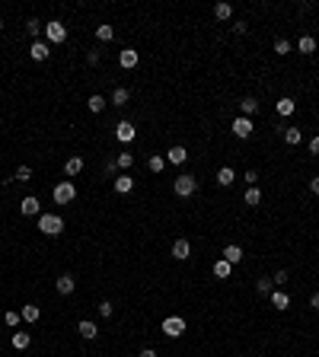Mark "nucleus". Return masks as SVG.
<instances>
[{
  "label": "nucleus",
  "mask_w": 319,
  "mask_h": 357,
  "mask_svg": "<svg viewBox=\"0 0 319 357\" xmlns=\"http://www.w3.org/2000/svg\"><path fill=\"white\" fill-rule=\"evenodd\" d=\"M96 38H99V42H112L115 29H112V26H96Z\"/></svg>",
  "instance_id": "obj_30"
},
{
  "label": "nucleus",
  "mask_w": 319,
  "mask_h": 357,
  "mask_svg": "<svg viewBox=\"0 0 319 357\" xmlns=\"http://www.w3.org/2000/svg\"><path fill=\"white\" fill-rule=\"evenodd\" d=\"M64 172H67V176H80V172H83V160H80V157H71L64 163Z\"/></svg>",
  "instance_id": "obj_20"
},
{
  "label": "nucleus",
  "mask_w": 319,
  "mask_h": 357,
  "mask_svg": "<svg viewBox=\"0 0 319 357\" xmlns=\"http://www.w3.org/2000/svg\"><path fill=\"white\" fill-rule=\"evenodd\" d=\"M185 160H188V150H185L182 144H176V147H169V150H166V163H173V166H182Z\"/></svg>",
  "instance_id": "obj_8"
},
{
  "label": "nucleus",
  "mask_w": 319,
  "mask_h": 357,
  "mask_svg": "<svg viewBox=\"0 0 319 357\" xmlns=\"http://www.w3.org/2000/svg\"><path fill=\"white\" fill-rule=\"evenodd\" d=\"M54 287H58V293H61V297H71V293H73V287H77V281H73L71 274H61V278L54 281Z\"/></svg>",
  "instance_id": "obj_11"
},
{
  "label": "nucleus",
  "mask_w": 319,
  "mask_h": 357,
  "mask_svg": "<svg viewBox=\"0 0 319 357\" xmlns=\"http://www.w3.org/2000/svg\"><path fill=\"white\" fill-rule=\"evenodd\" d=\"M38 230H42L45 236H58V233L64 230V220H61L58 214H38Z\"/></svg>",
  "instance_id": "obj_2"
},
{
  "label": "nucleus",
  "mask_w": 319,
  "mask_h": 357,
  "mask_svg": "<svg viewBox=\"0 0 319 357\" xmlns=\"http://www.w3.org/2000/svg\"><path fill=\"white\" fill-rule=\"evenodd\" d=\"M163 335H166V338H179V335H185V319H182V316H169V319H163Z\"/></svg>",
  "instance_id": "obj_5"
},
{
  "label": "nucleus",
  "mask_w": 319,
  "mask_h": 357,
  "mask_svg": "<svg viewBox=\"0 0 319 357\" xmlns=\"http://www.w3.org/2000/svg\"><path fill=\"white\" fill-rule=\"evenodd\" d=\"M77 332H80V335H83V338H86V341H93V338H96V335H99V328H96V322H90V319H83V322H80V325H77Z\"/></svg>",
  "instance_id": "obj_15"
},
{
  "label": "nucleus",
  "mask_w": 319,
  "mask_h": 357,
  "mask_svg": "<svg viewBox=\"0 0 319 357\" xmlns=\"http://www.w3.org/2000/svg\"><path fill=\"white\" fill-rule=\"evenodd\" d=\"M310 306H313V309H316V313H319V293H316V297H313V300H310Z\"/></svg>",
  "instance_id": "obj_47"
},
{
  "label": "nucleus",
  "mask_w": 319,
  "mask_h": 357,
  "mask_svg": "<svg viewBox=\"0 0 319 357\" xmlns=\"http://www.w3.org/2000/svg\"><path fill=\"white\" fill-rule=\"evenodd\" d=\"M188 255H192V242H188V239H176V242H173V259L185 261Z\"/></svg>",
  "instance_id": "obj_12"
},
{
  "label": "nucleus",
  "mask_w": 319,
  "mask_h": 357,
  "mask_svg": "<svg viewBox=\"0 0 319 357\" xmlns=\"http://www.w3.org/2000/svg\"><path fill=\"white\" fill-rule=\"evenodd\" d=\"M29 345H32V335L29 332H16V335H13V348H16V351H26Z\"/></svg>",
  "instance_id": "obj_21"
},
{
  "label": "nucleus",
  "mask_w": 319,
  "mask_h": 357,
  "mask_svg": "<svg viewBox=\"0 0 319 357\" xmlns=\"http://www.w3.org/2000/svg\"><path fill=\"white\" fill-rule=\"evenodd\" d=\"M128 99H131V93H128L125 86H118V90L112 93V105H128Z\"/></svg>",
  "instance_id": "obj_28"
},
{
  "label": "nucleus",
  "mask_w": 319,
  "mask_h": 357,
  "mask_svg": "<svg viewBox=\"0 0 319 357\" xmlns=\"http://www.w3.org/2000/svg\"><path fill=\"white\" fill-rule=\"evenodd\" d=\"M173 192L179 195V198H192V195L198 192V179L182 172V176H176V182H173Z\"/></svg>",
  "instance_id": "obj_1"
},
{
  "label": "nucleus",
  "mask_w": 319,
  "mask_h": 357,
  "mask_svg": "<svg viewBox=\"0 0 319 357\" xmlns=\"http://www.w3.org/2000/svg\"><path fill=\"white\" fill-rule=\"evenodd\" d=\"M246 182H249V188H252L255 182H259V172H255V169H249V172H246Z\"/></svg>",
  "instance_id": "obj_41"
},
{
  "label": "nucleus",
  "mask_w": 319,
  "mask_h": 357,
  "mask_svg": "<svg viewBox=\"0 0 319 357\" xmlns=\"http://www.w3.org/2000/svg\"><path fill=\"white\" fill-rule=\"evenodd\" d=\"M233 182H236V172L230 169V166H223V169L217 172V185H223V188H227V185H233Z\"/></svg>",
  "instance_id": "obj_22"
},
{
  "label": "nucleus",
  "mask_w": 319,
  "mask_h": 357,
  "mask_svg": "<svg viewBox=\"0 0 319 357\" xmlns=\"http://www.w3.org/2000/svg\"><path fill=\"white\" fill-rule=\"evenodd\" d=\"M19 211H23L26 217H38V214H42V204H38V198H32V195H29V198L19 201Z\"/></svg>",
  "instance_id": "obj_9"
},
{
  "label": "nucleus",
  "mask_w": 319,
  "mask_h": 357,
  "mask_svg": "<svg viewBox=\"0 0 319 357\" xmlns=\"http://www.w3.org/2000/svg\"><path fill=\"white\" fill-rule=\"evenodd\" d=\"M252 131H255L252 118H246V115H236V118H233V134H236V137H240V140L252 137Z\"/></svg>",
  "instance_id": "obj_6"
},
{
  "label": "nucleus",
  "mask_w": 319,
  "mask_h": 357,
  "mask_svg": "<svg viewBox=\"0 0 319 357\" xmlns=\"http://www.w3.org/2000/svg\"><path fill=\"white\" fill-rule=\"evenodd\" d=\"M29 55H32V61H45V58L51 55V45H48V42H32Z\"/></svg>",
  "instance_id": "obj_14"
},
{
  "label": "nucleus",
  "mask_w": 319,
  "mask_h": 357,
  "mask_svg": "<svg viewBox=\"0 0 319 357\" xmlns=\"http://www.w3.org/2000/svg\"><path fill=\"white\" fill-rule=\"evenodd\" d=\"M230 271H233V265H230V261H223V259L214 261V278L223 281V278H230Z\"/></svg>",
  "instance_id": "obj_25"
},
{
  "label": "nucleus",
  "mask_w": 319,
  "mask_h": 357,
  "mask_svg": "<svg viewBox=\"0 0 319 357\" xmlns=\"http://www.w3.org/2000/svg\"><path fill=\"white\" fill-rule=\"evenodd\" d=\"M115 163H118V169H131L134 157H131V153H118V157H115Z\"/></svg>",
  "instance_id": "obj_35"
},
{
  "label": "nucleus",
  "mask_w": 319,
  "mask_h": 357,
  "mask_svg": "<svg viewBox=\"0 0 319 357\" xmlns=\"http://www.w3.org/2000/svg\"><path fill=\"white\" fill-rule=\"evenodd\" d=\"M246 204H249V207H259V204H262V192H259L255 185L246 192Z\"/></svg>",
  "instance_id": "obj_31"
},
{
  "label": "nucleus",
  "mask_w": 319,
  "mask_h": 357,
  "mask_svg": "<svg viewBox=\"0 0 319 357\" xmlns=\"http://www.w3.org/2000/svg\"><path fill=\"white\" fill-rule=\"evenodd\" d=\"M106 102H108V99H106V96H99V93H96V96H90V99H86L90 112H103V109H106Z\"/></svg>",
  "instance_id": "obj_29"
},
{
  "label": "nucleus",
  "mask_w": 319,
  "mask_h": 357,
  "mask_svg": "<svg viewBox=\"0 0 319 357\" xmlns=\"http://www.w3.org/2000/svg\"><path fill=\"white\" fill-rule=\"evenodd\" d=\"M32 179V169H29V166H19V169H16V182H29Z\"/></svg>",
  "instance_id": "obj_37"
},
{
  "label": "nucleus",
  "mask_w": 319,
  "mask_h": 357,
  "mask_svg": "<svg viewBox=\"0 0 319 357\" xmlns=\"http://www.w3.org/2000/svg\"><path fill=\"white\" fill-rule=\"evenodd\" d=\"M271 281H275V287L287 284V271H284V268H281V271H275V278H271Z\"/></svg>",
  "instance_id": "obj_40"
},
{
  "label": "nucleus",
  "mask_w": 319,
  "mask_h": 357,
  "mask_svg": "<svg viewBox=\"0 0 319 357\" xmlns=\"http://www.w3.org/2000/svg\"><path fill=\"white\" fill-rule=\"evenodd\" d=\"M26 29H29V35H32V38H35V35H38V32H45V23H42V19H35V16H32V19H29V23H26Z\"/></svg>",
  "instance_id": "obj_32"
},
{
  "label": "nucleus",
  "mask_w": 319,
  "mask_h": 357,
  "mask_svg": "<svg viewBox=\"0 0 319 357\" xmlns=\"http://www.w3.org/2000/svg\"><path fill=\"white\" fill-rule=\"evenodd\" d=\"M214 16L217 19H230V16H233V6H230V3H217L214 6Z\"/></svg>",
  "instance_id": "obj_33"
},
{
  "label": "nucleus",
  "mask_w": 319,
  "mask_h": 357,
  "mask_svg": "<svg viewBox=\"0 0 319 357\" xmlns=\"http://www.w3.org/2000/svg\"><path fill=\"white\" fill-rule=\"evenodd\" d=\"M0 29H3V19H0Z\"/></svg>",
  "instance_id": "obj_48"
},
{
  "label": "nucleus",
  "mask_w": 319,
  "mask_h": 357,
  "mask_svg": "<svg viewBox=\"0 0 319 357\" xmlns=\"http://www.w3.org/2000/svg\"><path fill=\"white\" fill-rule=\"evenodd\" d=\"M255 291H259L262 297H271V291H275V281H271V278H259V281H255Z\"/></svg>",
  "instance_id": "obj_26"
},
{
  "label": "nucleus",
  "mask_w": 319,
  "mask_h": 357,
  "mask_svg": "<svg viewBox=\"0 0 319 357\" xmlns=\"http://www.w3.org/2000/svg\"><path fill=\"white\" fill-rule=\"evenodd\" d=\"M271 306H275V309H287L290 306V297L284 291H271Z\"/></svg>",
  "instance_id": "obj_18"
},
{
  "label": "nucleus",
  "mask_w": 319,
  "mask_h": 357,
  "mask_svg": "<svg viewBox=\"0 0 319 357\" xmlns=\"http://www.w3.org/2000/svg\"><path fill=\"white\" fill-rule=\"evenodd\" d=\"M106 172H108V176H115V172H118V163H115V160H108V163H106Z\"/></svg>",
  "instance_id": "obj_43"
},
{
  "label": "nucleus",
  "mask_w": 319,
  "mask_h": 357,
  "mask_svg": "<svg viewBox=\"0 0 319 357\" xmlns=\"http://www.w3.org/2000/svg\"><path fill=\"white\" fill-rule=\"evenodd\" d=\"M275 109H278V115H284V118H287V115H294L297 102H294V99H287V96H284V99H278V102H275Z\"/></svg>",
  "instance_id": "obj_17"
},
{
  "label": "nucleus",
  "mask_w": 319,
  "mask_h": 357,
  "mask_svg": "<svg viewBox=\"0 0 319 357\" xmlns=\"http://www.w3.org/2000/svg\"><path fill=\"white\" fill-rule=\"evenodd\" d=\"M284 140H287V147H297V144H300V140H303V134H300V128H284Z\"/></svg>",
  "instance_id": "obj_19"
},
{
  "label": "nucleus",
  "mask_w": 319,
  "mask_h": 357,
  "mask_svg": "<svg viewBox=\"0 0 319 357\" xmlns=\"http://www.w3.org/2000/svg\"><path fill=\"white\" fill-rule=\"evenodd\" d=\"M310 153H313V157H319V134H316L313 140H310Z\"/></svg>",
  "instance_id": "obj_42"
},
{
  "label": "nucleus",
  "mask_w": 319,
  "mask_h": 357,
  "mask_svg": "<svg viewBox=\"0 0 319 357\" xmlns=\"http://www.w3.org/2000/svg\"><path fill=\"white\" fill-rule=\"evenodd\" d=\"M223 261H230V265H240V261H243V249L236 246V242L223 246Z\"/></svg>",
  "instance_id": "obj_13"
},
{
  "label": "nucleus",
  "mask_w": 319,
  "mask_h": 357,
  "mask_svg": "<svg viewBox=\"0 0 319 357\" xmlns=\"http://www.w3.org/2000/svg\"><path fill=\"white\" fill-rule=\"evenodd\" d=\"M86 61H90V64L96 67V64H99V51H90V55H86Z\"/></svg>",
  "instance_id": "obj_45"
},
{
  "label": "nucleus",
  "mask_w": 319,
  "mask_h": 357,
  "mask_svg": "<svg viewBox=\"0 0 319 357\" xmlns=\"http://www.w3.org/2000/svg\"><path fill=\"white\" fill-rule=\"evenodd\" d=\"M134 134H138V128H134V121H118L115 125V137L121 140V144H131Z\"/></svg>",
  "instance_id": "obj_7"
},
{
  "label": "nucleus",
  "mask_w": 319,
  "mask_h": 357,
  "mask_svg": "<svg viewBox=\"0 0 319 357\" xmlns=\"http://www.w3.org/2000/svg\"><path fill=\"white\" fill-rule=\"evenodd\" d=\"M19 316H23L26 322H38V319H42V309H38L35 303H29V306H23V313H19Z\"/></svg>",
  "instance_id": "obj_23"
},
{
  "label": "nucleus",
  "mask_w": 319,
  "mask_h": 357,
  "mask_svg": "<svg viewBox=\"0 0 319 357\" xmlns=\"http://www.w3.org/2000/svg\"><path fill=\"white\" fill-rule=\"evenodd\" d=\"M147 166H150V172H163V169H166V157H150V160H147Z\"/></svg>",
  "instance_id": "obj_34"
},
{
  "label": "nucleus",
  "mask_w": 319,
  "mask_h": 357,
  "mask_svg": "<svg viewBox=\"0 0 319 357\" xmlns=\"http://www.w3.org/2000/svg\"><path fill=\"white\" fill-rule=\"evenodd\" d=\"M141 357H157V351H153V348H144V351H141Z\"/></svg>",
  "instance_id": "obj_46"
},
{
  "label": "nucleus",
  "mask_w": 319,
  "mask_h": 357,
  "mask_svg": "<svg viewBox=\"0 0 319 357\" xmlns=\"http://www.w3.org/2000/svg\"><path fill=\"white\" fill-rule=\"evenodd\" d=\"M297 48H300L303 55H313V51H316V38L313 35H303L300 42H297Z\"/></svg>",
  "instance_id": "obj_27"
},
{
  "label": "nucleus",
  "mask_w": 319,
  "mask_h": 357,
  "mask_svg": "<svg viewBox=\"0 0 319 357\" xmlns=\"http://www.w3.org/2000/svg\"><path fill=\"white\" fill-rule=\"evenodd\" d=\"M138 61H141V55H138L134 48H125V51L118 55V64L125 67V70H134V67H138Z\"/></svg>",
  "instance_id": "obj_10"
},
{
  "label": "nucleus",
  "mask_w": 319,
  "mask_h": 357,
  "mask_svg": "<svg viewBox=\"0 0 319 357\" xmlns=\"http://www.w3.org/2000/svg\"><path fill=\"white\" fill-rule=\"evenodd\" d=\"M45 38H48V45H64L67 42V26L58 23V19L45 23Z\"/></svg>",
  "instance_id": "obj_3"
},
{
  "label": "nucleus",
  "mask_w": 319,
  "mask_h": 357,
  "mask_svg": "<svg viewBox=\"0 0 319 357\" xmlns=\"http://www.w3.org/2000/svg\"><path fill=\"white\" fill-rule=\"evenodd\" d=\"M51 198H54V204H71V201L77 198L73 182H58V185H54V192H51Z\"/></svg>",
  "instance_id": "obj_4"
},
{
  "label": "nucleus",
  "mask_w": 319,
  "mask_h": 357,
  "mask_svg": "<svg viewBox=\"0 0 319 357\" xmlns=\"http://www.w3.org/2000/svg\"><path fill=\"white\" fill-rule=\"evenodd\" d=\"M112 303H108V300H103V303H99V316H103V319H108V316H112Z\"/></svg>",
  "instance_id": "obj_39"
},
{
  "label": "nucleus",
  "mask_w": 319,
  "mask_h": 357,
  "mask_svg": "<svg viewBox=\"0 0 319 357\" xmlns=\"http://www.w3.org/2000/svg\"><path fill=\"white\" fill-rule=\"evenodd\" d=\"M310 192H313V195H319V176H313V179H310Z\"/></svg>",
  "instance_id": "obj_44"
},
{
  "label": "nucleus",
  "mask_w": 319,
  "mask_h": 357,
  "mask_svg": "<svg viewBox=\"0 0 319 357\" xmlns=\"http://www.w3.org/2000/svg\"><path fill=\"white\" fill-rule=\"evenodd\" d=\"M287 51H290V42L287 38H278L275 42V55H287Z\"/></svg>",
  "instance_id": "obj_36"
},
{
  "label": "nucleus",
  "mask_w": 319,
  "mask_h": 357,
  "mask_svg": "<svg viewBox=\"0 0 319 357\" xmlns=\"http://www.w3.org/2000/svg\"><path fill=\"white\" fill-rule=\"evenodd\" d=\"M240 112H243L246 118H252L255 112H259V99H255V96H246V99L240 102Z\"/></svg>",
  "instance_id": "obj_16"
},
{
  "label": "nucleus",
  "mask_w": 319,
  "mask_h": 357,
  "mask_svg": "<svg viewBox=\"0 0 319 357\" xmlns=\"http://www.w3.org/2000/svg\"><path fill=\"white\" fill-rule=\"evenodd\" d=\"M19 319H23L19 313H6V316H3V322H6L10 328H16V325H19Z\"/></svg>",
  "instance_id": "obj_38"
},
{
  "label": "nucleus",
  "mask_w": 319,
  "mask_h": 357,
  "mask_svg": "<svg viewBox=\"0 0 319 357\" xmlns=\"http://www.w3.org/2000/svg\"><path fill=\"white\" fill-rule=\"evenodd\" d=\"M131 188H134V179L131 176H118V179H115V192H118V195H128Z\"/></svg>",
  "instance_id": "obj_24"
}]
</instances>
